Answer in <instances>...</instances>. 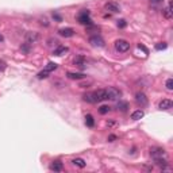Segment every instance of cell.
<instances>
[{"instance_id":"cell-1","label":"cell","mask_w":173,"mask_h":173,"mask_svg":"<svg viewBox=\"0 0 173 173\" xmlns=\"http://www.w3.org/2000/svg\"><path fill=\"white\" fill-rule=\"evenodd\" d=\"M77 20H79V23L85 25V26H91V25H92V19H91L89 11H88V10H81L80 14H79V16H77Z\"/></svg>"},{"instance_id":"cell-2","label":"cell","mask_w":173,"mask_h":173,"mask_svg":"<svg viewBox=\"0 0 173 173\" xmlns=\"http://www.w3.org/2000/svg\"><path fill=\"white\" fill-rule=\"evenodd\" d=\"M114 48L119 53H125V51H127L130 49V43L126 39H116L115 43H114Z\"/></svg>"},{"instance_id":"cell-3","label":"cell","mask_w":173,"mask_h":173,"mask_svg":"<svg viewBox=\"0 0 173 173\" xmlns=\"http://www.w3.org/2000/svg\"><path fill=\"white\" fill-rule=\"evenodd\" d=\"M106 92H107V97H108L110 100H116L122 96V92H120L118 88H115V86H108V88H106Z\"/></svg>"},{"instance_id":"cell-4","label":"cell","mask_w":173,"mask_h":173,"mask_svg":"<svg viewBox=\"0 0 173 173\" xmlns=\"http://www.w3.org/2000/svg\"><path fill=\"white\" fill-rule=\"evenodd\" d=\"M135 102H137V104L139 107H146L148 106V97H146V95H145L143 92H138L137 95H135Z\"/></svg>"},{"instance_id":"cell-5","label":"cell","mask_w":173,"mask_h":173,"mask_svg":"<svg viewBox=\"0 0 173 173\" xmlns=\"http://www.w3.org/2000/svg\"><path fill=\"white\" fill-rule=\"evenodd\" d=\"M165 154H167V151H165V149H162V148H157V146H156V148L150 149V156L153 157V160L165 157Z\"/></svg>"},{"instance_id":"cell-6","label":"cell","mask_w":173,"mask_h":173,"mask_svg":"<svg viewBox=\"0 0 173 173\" xmlns=\"http://www.w3.org/2000/svg\"><path fill=\"white\" fill-rule=\"evenodd\" d=\"M89 43L93 48H103L104 46V39L100 35H92L89 38Z\"/></svg>"},{"instance_id":"cell-7","label":"cell","mask_w":173,"mask_h":173,"mask_svg":"<svg viewBox=\"0 0 173 173\" xmlns=\"http://www.w3.org/2000/svg\"><path fill=\"white\" fill-rule=\"evenodd\" d=\"M25 38H26V42L31 45V43H35V42L39 39V34L35 31H29V32H26Z\"/></svg>"},{"instance_id":"cell-8","label":"cell","mask_w":173,"mask_h":173,"mask_svg":"<svg viewBox=\"0 0 173 173\" xmlns=\"http://www.w3.org/2000/svg\"><path fill=\"white\" fill-rule=\"evenodd\" d=\"M104 8H106L107 11H110V12H112V14L120 12V6L116 4V3H114V1H108V3H106Z\"/></svg>"},{"instance_id":"cell-9","label":"cell","mask_w":173,"mask_h":173,"mask_svg":"<svg viewBox=\"0 0 173 173\" xmlns=\"http://www.w3.org/2000/svg\"><path fill=\"white\" fill-rule=\"evenodd\" d=\"M58 34L61 37H65V38H71V37H73L76 32H74L73 29H71V27H65V29H60L58 30Z\"/></svg>"},{"instance_id":"cell-10","label":"cell","mask_w":173,"mask_h":173,"mask_svg":"<svg viewBox=\"0 0 173 173\" xmlns=\"http://www.w3.org/2000/svg\"><path fill=\"white\" fill-rule=\"evenodd\" d=\"M95 96H96V102L97 103L103 102V100H108L106 89H97V91H95Z\"/></svg>"},{"instance_id":"cell-11","label":"cell","mask_w":173,"mask_h":173,"mask_svg":"<svg viewBox=\"0 0 173 173\" xmlns=\"http://www.w3.org/2000/svg\"><path fill=\"white\" fill-rule=\"evenodd\" d=\"M173 107V102L169 99H164L162 102H160V104H158V108L160 110H170Z\"/></svg>"},{"instance_id":"cell-12","label":"cell","mask_w":173,"mask_h":173,"mask_svg":"<svg viewBox=\"0 0 173 173\" xmlns=\"http://www.w3.org/2000/svg\"><path fill=\"white\" fill-rule=\"evenodd\" d=\"M154 161H156V165H157V167H160L162 170H167V169H168V165H169V162H168V161L165 160L164 157H161V158H156Z\"/></svg>"},{"instance_id":"cell-13","label":"cell","mask_w":173,"mask_h":173,"mask_svg":"<svg viewBox=\"0 0 173 173\" xmlns=\"http://www.w3.org/2000/svg\"><path fill=\"white\" fill-rule=\"evenodd\" d=\"M73 64L79 68H85L86 66V60L83 57V56H79V57H76L73 60Z\"/></svg>"},{"instance_id":"cell-14","label":"cell","mask_w":173,"mask_h":173,"mask_svg":"<svg viewBox=\"0 0 173 173\" xmlns=\"http://www.w3.org/2000/svg\"><path fill=\"white\" fill-rule=\"evenodd\" d=\"M83 99H84V102L91 103V104H93V103H97V102H96V96H95V92H88V93H85V95L83 96Z\"/></svg>"},{"instance_id":"cell-15","label":"cell","mask_w":173,"mask_h":173,"mask_svg":"<svg viewBox=\"0 0 173 173\" xmlns=\"http://www.w3.org/2000/svg\"><path fill=\"white\" fill-rule=\"evenodd\" d=\"M50 169L54 170V172H62L64 170V165H62L61 161H53L50 165Z\"/></svg>"},{"instance_id":"cell-16","label":"cell","mask_w":173,"mask_h":173,"mask_svg":"<svg viewBox=\"0 0 173 173\" xmlns=\"http://www.w3.org/2000/svg\"><path fill=\"white\" fill-rule=\"evenodd\" d=\"M66 77L71 79V80H83L85 74L84 73H74V72H68L66 73Z\"/></svg>"},{"instance_id":"cell-17","label":"cell","mask_w":173,"mask_h":173,"mask_svg":"<svg viewBox=\"0 0 173 173\" xmlns=\"http://www.w3.org/2000/svg\"><path fill=\"white\" fill-rule=\"evenodd\" d=\"M68 51H69V49H68L66 46H58V48L53 51V54L57 56V57H61V56H64L65 53H68Z\"/></svg>"},{"instance_id":"cell-18","label":"cell","mask_w":173,"mask_h":173,"mask_svg":"<svg viewBox=\"0 0 173 173\" xmlns=\"http://www.w3.org/2000/svg\"><path fill=\"white\" fill-rule=\"evenodd\" d=\"M143 115H145V112L142 110H137V111H134L131 114V119L133 120H139L141 118H143Z\"/></svg>"},{"instance_id":"cell-19","label":"cell","mask_w":173,"mask_h":173,"mask_svg":"<svg viewBox=\"0 0 173 173\" xmlns=\"http://www.w3.org/2000/svg\"><path fill=\"white\" fill-rule=\"evenodd\" d=\"M72 164H73L74 167H79V168H81V169H83V168H85V161L83 160V158H74V160H72Z\"/></svg>"},{"instance_id":"cell-20","label":"cell","mask_w":173,"mask_h":173,"mask_svg":"<svg viewBox=\"0 0 173 173\" xmlns=\"http://www.w3.org/2000/svg\"><path fill=\"white\" fill-rule=\"evenodd\" d=\"M164 16H165L167 19H170V18H172V3H168L167 8L164 10Z\"/></svg>"},{"instance_id":"cell-21","label":"cell","mask_w":173,"mask_h":173,"mask_svg":"<svg viewBox=\"0 0 173 173\" xmlns=\"http://www.w3.org/2000/svg\"><path fill=\"white\" fill-rule=\"evenodd\" d=\"M85 125L88 126V127H93L95 126V119H93L92 115H85Z\"/></svg>"},{"instance_id":"cell-22","label":"cell","mask_w":173,"mask_h":173,"mask_svg":"<svg viewBox=\"0 0 173 173\" xmlns=\"http://www.w3.org/2000/svg\"><path fill=\"white\" fill-rule=\"evenodd\" d=\"M49 74H50V72H48V71L43 69V71H41L38 74H37V79H38V80H43V79H48Z\"/></svg>"},{"instance_id":"cell-23","label":"cell","mask_w":173,"mask_h":173,"mask_svg":"<svg viewBox=\"0 0 173 173\" xmlns=\"http://www.w3.org/2000/svg\"><path fill=\"white\" fill-rule=\"evenodd\" d=\"M57 68H58V65L56 64V62H49V64L45 66V71H48V72H50V73H51V72L56 71Z\"/></svg>"},{"instance_id":"cell-24","label":"cell","mask_w":173,"mask_h":173,"mask_svg":"<svg viewBox=\"0 0 173 173\" xmlns=\"http://www.w3.org/2000/svg\"><path fill=\"white\" fill-rule=\"evenodd\" d=\"M116 107H118V110H120L122 112H126L127 111V108H128V104L126 102H119Z\"/></svg>"},{"instance_id":"cell-25","label":"cell","mask_w":173,"mask_h":173,"mask_svg":"<svg viewBox=\"0 0 173 173\" xmlns=\"http://www.w3.org/2000/svg\"><path fill=\"white\" fill-rule=\"evenodd\" d=\"M110 110H111V107H108V106H102V107L99 108V112L104 115V114H108Z\"/></svg>"},{"instance_id":"cell-26","label":"cell","mask_w":173,"mask_h":173,"mask_svg":"<svg viewBox=\"0 0 173 173\" xmlns=\"http://www.w3.org/2000/svg\"><path fill=\"white\" fill-rule=\"evenodd\" d=\"M167 48H168V45L165 43V42H160V43L156 45V50H165Z\"/></svg>"},{"instance_id":"cell-27","label":"cell","mask_w":173,"mask_h":173,"mask_svg":"<svg viewBox=\"0 0 173 173\" xmlns=\"http://www.w3.org/2000/svg\"><path fill=\"white\" fill-rule=\"evenodd\" d=\"M116 26H118L119 29H125L126 26H127V22H126L125 19H119L118 23H116Z\"/></svg>"},{"instance_id":"cell-28","label":"cell","mask_w":173,"mask_h":173,"mask_svg":"<svg viewBox=\"0 0 173 173\" xmlns=\"http://www.w3.org/2000/svg\"><path fill=\"white\" fill-rule=\"evenodd\" d=\"M167 89L173 91V79H168L167 80Z\"/></svg>"},{"instance_id":"cell-29","label":"cell","mask_w":173,"mask_h":173,"mask_svg":"<svg viewBox=\"0 0 173 173\" xmlns=\"http://www.w3.org/2000/svg\"><path fill=\"white\" fill-rule=\"evenodd\" d=\"M20 50L25 51V53H29V51H30V43H27V42H26L25 45L20 46Z\"/></svg>"},{"instance_id":"cell-30","label":"cell","mask_w":173,"mask_h":173,"mask_svg":"<svg viewBox=\"0 0 173 173\" xmlns=\"http://www.w3.org/2000/svg\"><path fill=\"white\" fill-rule=\"evenodd\" d=\"M6 66H7L6 61H3V60H0V72H1V71H4V69H6Z\"/></svg>"},{"instance_id":"cell-31","label":"cell","mask_w":173,"mask_h":173,"mask_svg":"<svg viewBox=\"0 0 173 173\" xmlns=\"http://www.w3.org/2000/svg\"><path fill=\"white\" fill-rule=\"evenodd\" d=\"M53 18H54L56 20H58V22H61V20H62V18H61L60 15H58L57 12H54V14H53Z\"/></svg>"},{"instance_id":"cell-32","label":"cell","mask_w":173,"mask_h":173,"mask_svg":"<svg viewBox=\"0 0 173 173\" xmlns=\"http://www.w3.org/2000/svg\"><path fill=\"white\" fill-rule=\"evenodd\" d=\"M150 1H151V4H154V6H157V4L164 3V0H150Z\"/></svg>"},{"instance_id":"cell-33","label":"cell","mask_w":173,"mask_h":173,"mask_svg":"<svg viewBox=\"0 0 173 173\" xmlns=\"http://www.w3.org/2000/svg\"><path fill=\"white\" fill-rule=\"evenodd\" d=\"M92 84V81H88V83H83V84H80V86H84V88H86L88 85H91Z\"/></svg>"},{"instance_id":"cell-34","label":"cell","mask_w":173,"mask_h":173,"mask_svg":"<svg viewBox=\"0 0 173 173\" xmlns=\"http://www.w3.org/2000/svg\"><path fill=\"white\" fill-rule=\"evenodd\" d=\"M115 139H116V135H110V137H108V141L110 142H114Z\"/></svg>"},{"instance_id":"cell-35","label":"cell","mask_w":173,"mask_h":173,"mask_svg":"<svg viewBox=\"0 0 173 173\" xmlns=\"http://www.w3.org/2000/svg\"><path fill=\"white\" fill-rule=\"evenodd\" d=\"M3 41H4V37L1 35V34H0V42H3Z\"/></svg>"}]
</instances>
